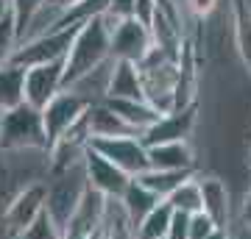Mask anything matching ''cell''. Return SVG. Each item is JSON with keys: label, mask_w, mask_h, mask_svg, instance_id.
Returning <instances> with one entry per match:
<instances>
[{"label": "cell", "mask_w": 251, "mask_h": 239, "mask_svg": "<svg viewBox=\"0 0 251 239\" xmlns=\"http://www.w3.org/2000/svg\"><path fill=\"white\" fill-rule=\"evenodd\" d=\"M198 192H201V212L215 222L218 228L229 225V189L226 184L221 181L218 175H206V178H198Z\"/></svg>", "instance_id": "7c38bea8"}, {"label": "cell", "mask_w": 251, "mask_h": 239, "mask_svg": "<svg viewBox=\"0 0 251 239\" xmlns=\"http://www.w3.org/2000/svg\"><path fill=\"white\" fill-rule=\"evenodd\" d=\"M23 81H25V70L17 64H0V111L25 103L23 100Z\"/></svg>", "instance_id": "d6986e66"}, {"label": "cell", "mask_w": 251, "mask_h": 239, "mask_svg": "<svg viewBox=\"0 0 251 239\" xmlns=\"http://www.w3.org/2000/svg\"><path fill=\"white\" fill-rule=\"evenodd\" d=\"M45 214L64 231V225L70 222V217L78 209L81 195L87 192V178H84L81 164L64 170V173H56V181L45 184Z\"/></svg>", "instance_id": "3957f363"}, {"label": "cell", "mask_w": 251, "mask_h": 239, "mask_svg": "<svg viewBox=\"0 0 251 239\" xmlns=\"http://www.w3.org/2000/svg\"><path fill=\"white\" fill-rule=\"evenodd\" d=\"M100 239H134V228L126 220V214L117 200H106V217H103Z\"/></svg>", "instance_id": "603a6c76"}, {"label": "cell", "mask_w": 251, "mask_h": 239, "mask_svg": "<svg viewBox=\"0 0 251 239\" xmlns=\"http://www.w3.org/2000/svg\"><path fill=\"white\" fill-rule=\"evenodd\" d=\"M156 9H159V6H156V0H134V20L140 22V25L148 28Z\"/></svg>", "instance_id": "f546056e"}, {"label": "cell", "mask_w": 251, "mask_h": 239, "mask_svg": "<svg viewBox=\"0 0 251 239\" xmlns=\"http://www.w3.org/2000/svg\"><path fill=\"white\" fill-rule=\"evenodd\" d=\"M20 239H64V231L59 228V225H56L45 212H42L34 220V225H31V228H28Z\"/></svg>", "instance_id": "4316f807"}, {"label": "cell", "mask_w": 251, "mask_h": 239, "mask_svg": "<svg viewBox=\"0 0 251 239\" xmlns=\"http://www.w3.org/2000/svg\"><path fill=\"white\" fill-rule=\"evenodd\" d=\"M81 170H84V178H87V186L95 189L98 195H103L106 200H120V195L126 192V186L131 178L120 173L115 164H109L100 153H95L87 145V151L81 156Z\"/></svg>", "instance_id": "ba28073f"}, {"label": "cell", "mask_w": 251, "mask_h": 239, "mask_svg": "<svg viewBox=\"0 0 251 239\" xmlns=\"http://www.w3.org/2000/svg\"><path fill=\"white\" fill-rule=\"evenodd\" d=\"M215 228L218 225L204 212H196V214H190V220H187V239H206Z\"/></svg>", "instance_id": "83f0119b"}, {"label": "cell", "mask_w": 251, "mask_h": 239, "mask_svg": "<svg viewBox=\"0 0 251 239\" xmlns=\"http://www.w3.org/2000/svg\"><path fill=\"white\" fill-rule=\"evenodd\" d=\"M243 225H246V231L251 234V189L246 192V197H243Z\"/></svg>", "instance_id": "d6a6232c"}, {"label": "cell", "mask_w": 251, "mask_h": 239, "mask_svg": "<svg viewBox=\"0 0 251 239\" xmlns=\"http://www.w3.org/2000/svg\"><path fill=\"white\" fill-rule=\"evenodd\" d=\"M45 6V0H9V9L14 14V22H17V36L23 42V36L28 34V28L34 22V17L39 14V9Z\"/></svg>", "instance_id": "cb8c5ba5"}, {"label": "cell", "mask_w": 251, "mask_h": 239, "mask_svg": "<svg viewBox=\"0 0 251 239\" xmlns=\"http://www.w3.org/2000/svg\"><path fill=\"white\" fill-rule=\"evenodd\" d=\"M190 11L196 14V17H206V14H212L218 6V0H187Z\"/></svg>", "instance_id": "4dcf8cb0"}, {"label": "cell", "mask_w": 251, "mask_h": 239, "mask_svg": "<svg viewBox=\"0 0 251 239\" xmlns=\"http://www.w3.org/2000/svg\"><path fill=\"white\" fill-rule=\"evenodd\" d=\"M6 9H9V0H0V17L6 14Z\"/></svg>", "instance_id": "e575fe53"}, {"label": "cell", "mask_w": 251, "mask_h": 239, "mask_svg": "<svg viewBox=\"0 0 251 239\" xmlns=\"http://www.w3.org/2000/svg\"><path fill=\"white\" fill-rule=\"evenodd\" d=\"M73 36H75V28H56V31H45V34L34 36V39H25L14 50L11 64H17V67L25 70V67H34V64L59 62L67 53Z\"/></svg>", "instance_id": "5b68a950"}, {"label": "cell", "mask_w": 251, "mask_h": 239, "mask_svg": "<svg viewBox=\"0 0 251 239\" xmlns=\"http://www.w3.org/2000/svg\"><path fill=\"white\" fill-rule=\"evenodd\" d=\"M62 75H64V59L48 64H34L25 67V81H23V100L28 106L42 109L48 100L62 92Z\"/></svg>", "instance_id": "9c48e42d"}, {"label": "cell", "mask_w": 251, "mask_h": 239, "mask_svg": "<svg viewBox=\"0 0 251 239\" xmlns=\"http://www.w3.org/2000/svg\"><path fill=\"white\" fill-rule=\"evenodd\" d=\"M20 44V36H17V22H14V14L11 9H6V14L0 17V64H9L14 50Z\"/></svg>", "instance_id": "d4e9b609"}, {"label": "cell", "mask_w": 251, "mask_h": 239, "mask_svg": "<svg viewBox=\"0 0 251 239\" xmlns=\"http://www.w3.org/2000/svg\"><path fill=\"white\" fill-rule=\"evenodd\" d=\"M196 128V103L179 111H168L159 114V120L140 133V142L145 148H156V145H168V142H187L190 133Z\"/></svg>", "instance_id": "8fae6325"}, {"label": "cell", "mask_w": 251, "mask_h": 239, "mask_svg": "<svg viewBox=\"0 0 251 239\" xmlns=\"http://www.w3.org/2000/svg\"><path fill=\"white\" fill-rule=\"evenodd\" d=\"M90 148L100 153L109 164H115L128 178H137L148 170V148L140 136H112V139H90Z\"/></svg>", "instance_id": "8992f818"}, {"label": "cell", "mask_w": 251, "mask_h": 239, "mask_svg": "<svg viewBox=\"0 0 251 239\" xmlns=\"http://www.w3.org/2000/svg\"><path fill=\"white\" fill-rule=\"evenodd\" d=\"M232 25H234V44L243 64L251 72V6L249 0H232Z\"/></svg>", "instance_id": "ac0fdd59"}, {"label": "cell", "mask_w": 251, "mask_h": 239, "mask_svg": "<svg viewBox=\"0 0 251 239\" xmlns=\"http://www.w3.org/2000/svg\"><path fill=\"white\" fill-rule=\"evenodd\" d=\"M131 17H134V0H109V6L100 14V20H103V25L109 31L115 25H120L123 20H131Z\"/></svg>", "instance_id": "484cf974"}, {"label": "cell", "mask_w": 251, "mask_h": 239, "mask_svg": "<svg viewBox=\"0 0 251 239\" xmlns=\"http://www.w3.org/2000/svg\"><path fill=\"white\" fill-rule=\"evenodd\" d=\"M84 123H87V133L90 139H112V136H137L128 125L120 120V117L112 111V109L98 100L92 103L87 111H84Z\"/></svg>", "instance_id": "5bb4252c"}, {"label": "cell", "mask_w": 251, "mask_h": 239, "mask_svg": "<svg viewBox=\"0 0 251 239\" xmlns=\"http://www.w3.org/2000/svg\"><path fill=\"white\" fill-rule=\"evenodd\" d=\"M120 209H123V214H126V220L131 222V228H134L137 222L143 220L145 214L151 212L153 206L159 203V197L153 195V192H148L143 184H137L134 178L128 181V186H126V192L120 195Z\"/></svg>", "instance_id": "e0dca14e"}, {"label": "cell", "mask_w": 251, "mask_h": 239, "mask_svg": "<svg viewBox=\"0 0 251 239\" xmlns=\"http://www.w3.org/2000/svg\"><path fill=\"white\" fill-rule=\"evenodd\" d=\"M103 103H106L137 136L143 131H148V128L159 120V111H153L145 100H103Z\"/></svg>", "instance_id": "2e32d148"}, {"label": "cell", "mask_w": 251, "mask_h": 239, "mask_svg": "<svg viewBox=\"0 0 251 239\" xmlns=\"http://www.w3.org/2000/svg\"><path fill=\"white\" fill-rule=\"evenodd\" d=\"M151 50V34L148 28L140 25L134 17L123 20L120 25L109 31V59L112 62H131L137 64Z\"/></svg>", "instance_id": "30bf717a"}, {"label": "cell", "mask_w": 251, "mask_h": 239, "mask_svg": "<svg viewBox=\"0 0 251 239\" xmlns=\"http://www.w3.org/2000/svg\"><path fill=\"white\" fill-rule=\"evenodd\" d=\"M190 175H196V173H173V170H151L148 167L145 173H140L134 181L137 184H143L148 192H153L159 200H165V197L171 195L179 184H184Z\"/></svg>", "instance_id": "ffe728a7"}, {"label": "cell", "mask_w": 251, "mask_h": 239, "mask_svg": "<svg viewBox=\"0 0 251 239\" xmlns=\"http://www.w3.org/2000/svg\"><path fill=\"white\" fill-rule=\"evenodd\" d=\"M90 106H92L90 100L81 98L78 92H73V89H62L59 95H53V98L48 100L45 106L39 109L48 148H50V145H53L64 131H70L73 125L84 117V111H87Z\"/></svg>", "instance_id": "277c9868"}, {"label": "cell", "mask_w": 251, "mask_h": 239, "mask_svg": "<svg viewBox=\"0 0 251 239\" xmlns=\"http://www.w3.org/2000/svg\"><path fill=\"white\" fill-rule=\"evenodd\" d=\"M171 217H173V209L165 203V200H159V203L153 206L151 212L134 225V239H165L168 225H171Z\"/></svg>", "instance_id": "44dd1931"}, {"label": "cell", "mask_w": 251, "mask_h": 239, "mask_svg": "<svg viewBox=\"0 0 251 239\" xmlns=\"http://www.w3.org/2000/svg\"><path fill=\"white\" fill-rule=\"evenodd\" d=\"M48 151L45 128L39 109L20 103V106L0 111V151Z\"/></svg>", "instance_id": "7a4b0ae2"}, {"label": "cell", "mask_w": 251, "mask_h": 239, "mask_svg": "<svg viewBox=\"0 0 251 239\" xmlns=\"http://www.w3.org/2000/svg\"><path fill=\"white\" fill-rule=\"evenodd\" d=\"M109 62V28L103 25L100 17H92L75 28L70 47L64 53V75L62 89H70L75 81L90 75Z\"/></svg>", "instance_id": "6da1fadb"}, {"label": "cell", "mask_w": 251, "mask_h": 239, "mask_svg": "<svg viewBox=\"0 0 251 239\" xmlns=\"http://www.w3.org/2000/svg\"><path fill=\"white\" fill-rule=\"evenodd\" d=\"M148 167L151 170H173V173H196V159L187 142H168L148 148Z\"/></svg>", "instance_id": "9a60e30c"}, {"label": "cell", "mask_w": 251, "mask_h": 239, "mask_svg": "<svg viewBox=\"0 0 251 239\" xmlns=\"http://www.w3.org/2000/svg\"><path fill=\"white\" fill-rule=\"evenodd\" d=\"M187 220H190V214L173 212L171 225H168V234H165V239H187Z\"/></svg>", "instance_id": "f1b7e54d"}, {"label": "cell", "mask_w": 251, "mask_h": 239, "mask_svg": "<svg viewBox=\"0 0 251 239\" xmlns=\"http://www.w3.org/2000/svg\"><path fill=\"white\" fill-rule=\"evenodd\" d=\"M45 195H48V189H45L42 181L28 184L25 189H20L17 197L11 200L6 214H3V231L14 239L23 237V234L34 225L36 217L45 212Z\"/></svg>", "instance_id": "52a82bcc"}, {"label": "cell", "mask_w": 251, "mask_h": 239, "mask_svg": "<svg viewBox=\"0 0 251 239\" xmlns=\"http://www.w3.org/2000/svg\"><path fill=\"white\" fill-rule=\"evenodd\" d=\"M165 203L171 206L173 212H181V214H196V212H201V192H198L196 175H190L184 184L176 186L171 195L165 197Z\"/></svg>", "instance_id": "7402d4cb"}, {"label": "cell", "mask_w": 251, "mask_h": 239, "mask_svg": "<svg viewBox=\"0 0 251 239\" xmlns=\"http://www.w3.org/2000/svg\"><path fill=\"white\" fill-rule=\"evenodd\" d=\"M249 167H251V156H249Z\"/></svg>", "instance_id": "d590c367"}, {"label": "cell", "mask_w": 251, "mask_h": 239, "mask_svg": "<svg viewBox=\"0 0 251 239\" xmlns=\"http://www.w3.org/2000/svg\"><path fill=\"white\" fill-rule=\"evenodd\" d=\"M103 100H143V81L131 62H112Z\"/></svg>", "instance_id": "4fadbf2b"}, {"label": "cell", "mask_w": 251, "mask_h": 239, "mask_svg": "<svg viewBox=\"0 0 251 239\" xmlns=\"http://www.w3.org/2000/svg\"><path fill=\"white\" fill-rule=\"evenodd\" d=\"M206 239H229V234H226L224 228H215L212 234H209V237H206Z\"/></svg>", "instance_id": "836d02e7"}, {"label": "cell", "mask_w": 251, "mask_h": 239, "mask_svg": "<svg viewBox=\"0 0 251 239\" xmlns=\"http://www.w3.org/2000/svg\"><path fill=\"white\" fill-rule=\"evenodd\" d=\"M75 3H81V0H45V9L53 11L56 20H59V14H62V11H67L70 6H75Z\"/></svg>", "instance_id": "1f68e13d"}]
</instances>
